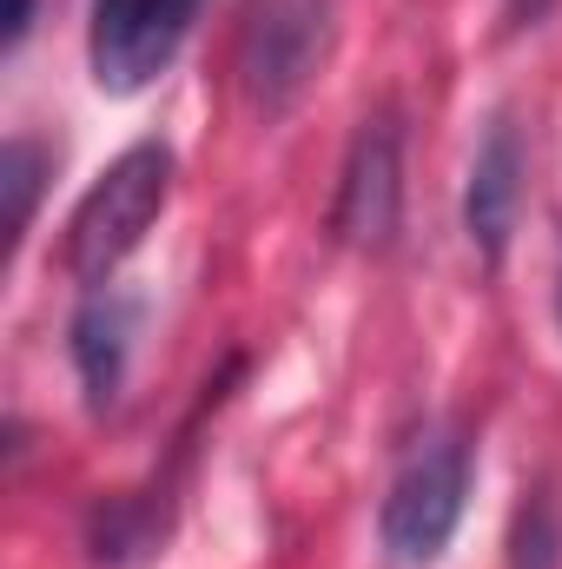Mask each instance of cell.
Listing matches in <instances>:
<instances>
[{"label": "cell", "instance_id": "obj_1", "mask_svg": "<svg viewBox=\"0 0 562 569\" xmlns=\"http://www.w3.org/2000/svg\"><path fill=\"white\" fill-rule=\"evenodd\" d=\"M172 179H179L172 146L140 140L80 192V206H73V219H67L60 259H67V272L87 284V291H107L113 272L145 246V232L159 226V212H165V199H172Z\"/></svg>", "mask_w": 562, "mask_h": 569}, {"label": "cell", "instance_id": "obj_2", "mask_svg": "<svg viewBox=\"0 0 562 569\" xmlns=\"http://www.w3.org/2000/svg\"><path fill=\"white\" fill-rule=\"evenodd\" d=\"M470 470H476V457L456 425H430L404 450V463L378 503V543L398 569H430L450 550L463 503H470Z\"/></svg>", "mask_w": 562, "mask_h": 569}, {"label": "cell", "instance_id": "obj_3", "mask_svg": "<svg viewBox=\"0 0 562 569\" xmlns=\"http://www.w3.org/2000/svg\"><path fill=\"white\" fill-rule=\"evenodd\" d=\"M338 33V0H252L239 27V87L245 100L279 120L324 73Z\"/></svg>", "mask_w": 562, "mask_h": 569}, {"label": "cell", "instance_id": "obj_4", "mask_svg": "<svg viewBox=\"0 0 562 569\" xmlns=\"http://www.w3.org/2000/svg\"><path fill=\"white\" fill-rule=\"evenodd\" d=\"M205 0H93L87 13V73L100 93L133 100L145 93L179 47L192 40Z\"/></svg>", "mask_w": 562, "mask_h": 569}, {"label": "cell", "instance_id": "obj_5", "mask_svg": "<svg viewBox=\"0 0 562 569\" xmlns=\"http://www.w3.org/2000/svg\"><path fill=\"white\" fill-rule=\"evenodd\" d=\"M404 219V127L391 113H371L338 172V199H331V239L351 252H391Z\"/></svg>", "mask_w": 562, "mask_h": 569}, {"label": "cell", "instance_id": "obj_6", "mask_svg": "<svg viewBox=\"0 0 562 569\" xmlns=\"http://www.w3.org/2000/svg\"><path fill=\"white\" fill-rule=\"evenodd\" d=\"M523 127L510 113H490L483 120V140L470 152V179H463V232H470V252L496 272L510 259V239H516V219H523Z\"/></svg>", "mask_w": 562, "mask_h": 569}, {"label": "cell", "instance_id": "obj_7", "mask_svg": "<svg viewBox=\"0 0 562 569\" xmlns=\"http://www.w3.org/2000/svg\"><path fill=\"white\" fill-rule=\"evenodd\" d=\"M133 331H140V305L107 291H87V305L73 311V371L93 411H107L127 385V358H133Z\"/></svg>", "mask_w": 562, "mask_h": 569}, {"label": "cell", "instance_id": "obj_8", "mask_svg": "<svg viewBox=\"0 0 562 569\" xmlns=\"http://www.w3.org/2000/svg\"><path fill=\"white\" fill-rule=\"evenodd\" d=\"M145 497L152 490H140V497H107L93 510V563L100 569H133L165 543V503L152 510Z\"/></svg>", "mask_w": 562, "mask_h": 569}, {"label": "cell", "instance_id": "obj_9", "mask_svg": "<svg viewBox=\"0 0 562 569\" xmlns=\"http://www.w3.org/2000/svg\"><path fill=\"white\" fill-rule=\"evenodd\" d=\"M47 146L33 140H7L0 152V186H7V246H20L33 232V206H40V186H47Z\"/></svg>", "mask_w": 562, "mask_h": 569}, {"label": "cell", "instance_id": "obj_10", "mask_svg": "<svg viewBox=\"0 0 562 569\" xmlns=\"http://www.w3.org/2000/svg\"><path fill=\"white\" fill-rule=\"evenodd\" d=\"M510 569H562V523L550 497H530L510 530Z\"/></svg>", "mask_w": 562, "mask_h": 569}, {"label": "cell", "instance_id": "obj_11", "mask_svg": "<svg viewBox=\"0 0 562 569\" xmlns=\"http://www.w3.org/2000/svg\"><path fill=\"white\" fill-rule=\"evenodd\" d=\"M27 27H33V0H7V53L27 40Z\"/></svg>", "mask_w": 562, "mask_h": 569}, {"label": "cell", "instance_id": "obj_12", "mask_svg": "<svg viewBox=\"0 0 562 569\" xmlns=\"http://www.w3.org/2000/svg\"><path fill=\"white\" fill-rule=\"evenodd\" d=\"M556 325H562V266H556Z\"/></svg>", "mask_w": 562, "mask_h": 569}]
</instances>
